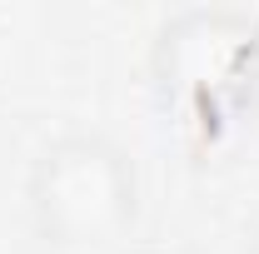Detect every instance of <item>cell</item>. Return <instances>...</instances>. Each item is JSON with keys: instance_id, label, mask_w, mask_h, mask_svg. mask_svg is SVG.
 I'll return each instance as SVG.
<instances>
[{"instance_id": "cell-1", "label": "cell", "mask_w": 259, "mask_h": 254, "mask_svg": "<svg viewBox=\"0 0 259 254\" xmlns=\"http://www.w3.org/2000/svg\"><path fill=\"white\" fill-rule=\"evenodd\" d=\"M25 204L40 244L60 254L115 249L140 215L135 159L100 130H65L35 155Z\"/></svg>"}, {"instance_id": "cell-2", "label": "cell", "mask_w": 259, "mask_h": 254, "mask_svg": "<svg viewBox=\"0 0 259 254\" xmlns=\"http://www.w3.org/2000/svg\"><path fill=\"white\" fill-rule=\"evenodd\" d=\"M254 50H259V25L249 15L190 10V15H175L160 30L155 70H160L164 90L204 100L234 85V75L254 60Z\"/></svg>"}, {"instance_id": "cell-3", "label": "cell", "mask_w": 259, "mask_h": 254, "mask_svg": "<svg viewBox=\"0 0 259 254\" xmlns=\"http://www.w3.org/2000/svg\"><path fill=\"white\" fill-rule=\"evenodd\" d=\"M244 254H259V239H254V244H249V249H244Z\"/></svg>"}]
</instances>
